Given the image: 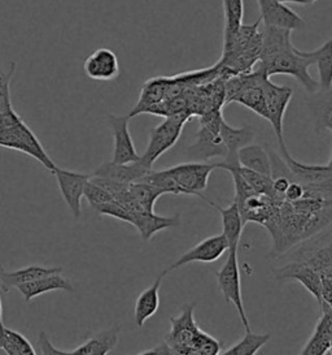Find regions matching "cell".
<instances>
[{"instance_id": "obj_1", "label": "cell", "mask_w": 332, "mask_h": 355, "mask_svg": "<svg viewBox=\"0 0 332 355\" xmlns=\"http://www.w3.org/2000/svg\"><path fill=\"white\" fill-rule=\"evenodd\" d=\"M262 50L259 63L270 78L277 74L293 77L305 89L308 94L320 90L318 81L311 77L309 68L314 64V58L309 51H301L292 44L288 29L262 25Z\"/></svg>"}, {"instance_id": "obj_2", "label": "cell", "mask_w": 332, "mask_h": 355, "mask_svg": "<svg viewBox=\"0 0 332 355\" xmlns=\"http://www.w3.org/2000/svg\"><path fill=\"white\" fill-rule=\"evenodd\" d=\"M259 25V19L250 25L243 24L238 32L228 38H223L222 56L216 64L221 76L228 78L253 71L259 63L262 50V33Z\"/></svg>"}, {"instance_id": "obj_3", "label": "cell", "mask_w": 332, "mask_h": 355, "mask_svg": "<svg viewBox=\"0 0 332 355\" xmlns=\"http://www.w3.org/2000/svg\"><path fill=\"white\" fill-rule=\"evenodd\" d=\"M0 147L20 151L22 154L34 157L52 173L57 168L44 147L42 146L38 137L34 135V132L13 110V107L0 114Z\"/></svg>"}, {"instance_id": "obj_4", "label": "cell", "mask_w": 332, "mask_h": 355, "mask_svg": "<svg viewBox=\"0 0 332 355\" xmlns=\"http://www.w3.org/2000/svg\"><path fill=\"white\" fill-rule=\"evenodd\" d=\"M190 119L191 116L187 112L165 116V120L151 130L148 146L145 148V154L139 159L145 167H154L158 157L164 155L172 147L176 146L178 139L182 136L185 124Z\"/></svg>"}, {"instance_id": "obj_5", "label": "cell", "mask_w": 332, "mask_h": 355, "mask_svg": "<svg viewBox=\"0 0 332 355\" xmlns=\"http://www.w3.org/2000/svg\"><path fill=\"white\" fill-rule=\"evenodd\" d=\"M223 120L222 110H213L200 116V129L191 147V153L203 162H207L210 157H226L228 150L221 135V124Z\"/></svg>"}, {"instance_id": "obj_6", "label": "cell", "mask_w": 332, "mask_h": 355, "mask_svg": "<svg viewBox=\"0 0 332 355\" xmlns=\"http://www.w3.org/2000/svg\"><path fill=\"white\" fill-rule=\"evenodd\" d=\"M121 334V325H114L109 329L98 332L86 340L82 345L72 350H62L51 344L47 334L41 332L38 336L37 354L43 355H107L109 354L118 344Z\"/></svg>"}, {"instance_id": "obj_7", "label": "cell", "mask_w": 332, "mask_h": 355, "mask_svg": "<svg viewBox=\"0 0 332 355\" xmlns=\"http://www.w3.org/2000/svg\"><path fill=\"white\" fill-rule=\"evenodd\" d=\"M228 259L222 268L216 272L219 291L222 293L226 302L232 303L238 311L239 318L246 331H250L248 316L244 309L243 293H241V279L239 268L238 249H230L228 251Z\"/></svg>"}, {"instance_id": "obj_8", "label": "cell", "mask_w": 332, "mask_h": 355, "mask_svg": "<svg viewBox=\"0 0 332 355\" xmlns=\"http://www.w3.org/2000/svg\"><path fill=\"white\" fill-rule=\"evenodd\" d=\"M217 168L218 163L187 162L169 168L166 172L176 181L182 196H195L207 202L208 199L203 193L207 190L210 173Z\"/></svg>"}, {"instance_id": "obj_9", "label": "cell", "mask_w": 332, "mask_h": 355, "mask_svg": "<svg viewBox=\"0 0 332 355\" xmlns=\"http://www.w3.org/2000/svg\"><path fill=\"white\" fill-rule=\"evenodd\" d=\"M265 103H266V121H269L273 128L280 151H286L287 146L284 142V115L288 108L293 92L288 86H279L273 84L270 77L264 81Z\"/></svg>"}, {"instance_id": "obj_10", "label": "cell", "mask_w": 332, "mask_h": 355, "mask_svg": "<svg viewBox=\"0 0 332 355\" xmlns=\"http://www.w3.org/2000/svg\"><path fill=\"white\" fill-rule=\"evenodd\" d=\"M194 313V303L185 304L178 316L170 318V332L165 341L173 350V354L191 355V344L199 331Z\"/></svg>"}, {"instance_id": "obj_11", "label": "cell", "mask_w": 332, "mask_h": 355, "mask_svg": "<svg viewBox=\"0 0 332 355\" xmlns=\"http://www.w3.org/2000/svg\"><path fill=\"white\" fill-rule=\"evenodd\" d=\"M53 175L68 209H71L73 216L78 219L82 214L81 202L84 194V187L91 176L60 167L56 168Z\"/></svg>"}, {"instance_id": "obj_12", "label": "cell", "mask_w": 332, "mask_h": 355, "mask_svg": "<svg viewBox=\"0 0 332 355\" xmlns=\"http://www.w3.org/2000/svg\"><path fill=\"white\" fill-rule=\"evenodd\" d=\"M228 246L226 237L221 233L216 236H210L205 240L200 241L194 248L186 251L182 257H179L169 268H166L167 273L170 271H176V268H181L190 263H213L218 261L225 252H228Z\"/></svg>"}, {"instance_id": "obj_13", "label": "cell", "mask_w": 332, "mask_h": 355, "mask_svg": "<svg viewBox=\"0 0 332 355\" xmlns=\"http://www.w3.org/2000/svg\"><path fill=\"white\" fill-rule=\"evenodd\" d=\"M259 7L261 25L277 26L282 29L302 31L306 28V22L290 10V7L279 0H257Z\"/></svg>"}, {"instance_id": "obj_14", "label": "cell", "mask_w": 332, "mask_h": 355, "mask_svg": "<svg viewBox=\"0 0 332 355\" xmlns=\"http://www.w3.org/2000/svg\"><path fill=\"white\" fill-rule=\"evenodd\" d=\"M273 275L277 280H296L311 293V295L317 300L321 307L322 304V286L321 277L318 272L311 268L309 264L304 261L290 259V261L277 267L273 270Z\"/></svg>"}, {"instance_id": "obj_15", "label": "cell", "mask_w": 332, "mask_h": 355, "mask_svg": "<svg viewBox=\"0 0 332 355\" xmlns=\"http://www.w3.org/2000/svg\"><path fill=\"white\" fill-rule=\"evenodd\" d=\"M108 125L113 135V159L117 164H129L140 159L129 129V116H108Z\"/></svg>"}, {"instance_id": "obj_16", "label": "cell", "mask_w": 332, "mask_h": 355, "mask_svg": "<svg viewBox=\"0 0 332 355\" xmlns=\"http://www.w3.org/2000/svg\"><path fill=\"white\" fill-rule=\"evenodd\" d=\"M83 72L93 81H113L120 76V62L109 49H98L83 63Z\"/></svg>"}, {"instance_id": "obj_17", "label": "cell", "mask_w": 332, "mask_h": 355, "mask_svg": "<svg viewBox=\"0 0 332 355\" xmlns=\"http://www.w3.org/2000/svg\"><path fill=\"white\" fill-rule=\"evenodd\" d=\"M320 310V320L317 322L311 338L301 349V355H324L332 347V309L323 303Z\"/></svg>"}, {"instance_id": "obj_18", "label": "cell", "mask_w": 332, "mask_h": 355, "mask_svg": "<svg viewBox=\"0 0 332 355\" xmlns=\"http://www.w3.org/2000/svg\"><path fill=\"white\" fill-rule=\"evenodd\" d=\"M207 202L212 207L217 209L219 215H221V219H222V234L226 237L230 249H238L246 224L243 221V216H241V212H240V209H239L237 199H234L230 203V206L225 207V209L218 206L214 202H210V200H207Z\"/></svg>"}, {"instance_id": "obj_19", "label": "cell", "mask_w": 332, "mask_h": 355, "mask_svg": "<svg viewBox=\"0 0 332 355\" xmlns=\"http://www.w3.org/2000/svg\"><path fill=\"white\" fill-rule=\"evenodd\" d=\"M167 271H163L151 286L140 293L135 301L134 318L138 328H142L148 319H151L160 307V289Z\"/></svg>"}, {"instance_id": "obj_20", "label": "cell", "mask_w": 332, "mask_h": 355, "mask_svg": "<svg viewBox=\"0 0 332 355\" xmlns=\"http://www.w3.org/2000/svg\"><path fill=\"white\" fill-rule=\"evenodd\" d=\"M19 292L22 294L26 302H30L31 300L39 297L44 293L57 292V291H64V292H74L72 282L68 279L62 277V273H53L44 276L41 279L33 280V282L21 284L16 288Z\"/></svg>"}, {"instance_id": "obj_21", "label": "cell", "mask_w": 332, "mask_h": 355, "mask_svg": "<svg viewBox=\"0 0 332 355\" xmlns=\"http://www.w3.org/2000/svg\"><path fill=\"white\" fill-rule=\"evenodd\" d=\"M151 169L152 168L145 167L140 160L129 163V164H117L113 162H109V163L102 164L91 176L111 178L124 184H133V182L140 181Z\"/></svg>"}, {"instance_id": "obj_22", "label": "cell", "mask_w": 332, "mask_h": 355, "mask_svg": "<svg viewBox=\"0 0 332 355\" xmlns=\"http://www.w3.org/2000/svg\"><path fill=\"white\" fill-rule=\"evenodd\" d=\"M169 83H170V77H155V78L148 80L140 90L138 103L131 110V112L127 115L129 119L145 114L147 110H149L151 107L164 102Z\"/></svg>"}, {"instance_id": "obj_23", "label": "cell", "mask_w": 332, "mask_h": 355, "mask_svg": "<svg viewBox=\"0 0 332 355\" xmlns=\"http://www.w3.org/2000/svg\"><path fill=\"white\" fill-rule=\"evenodd\" d=\"M133 224L145 241H149L156 233L161 230L174 228L181 224L179 215L174 216H160L155 212H139L131 214Z\"/></svg>"}, {"instance_id": "obj_24", "label": "cell", "mask_w": 332, "mask_h": 355, "mask_svg": "<svg viewBox=\"0 0 332 355\" xmlns=\"http://www.w3.org/2000/svg\"><path fill=\"white\" fill-rule=\"evenodd\" d=\"M62 267H44V266H29L16 271H4L0 268V284L4 292L12 288H17L21 284L33 282L53 273H62Z\"/></svg>"}, {"instance_id": "obj_25", "label": "cell", "mask_w": 332, "mask_h": 355, "mask_svg": "<svg viewBox=\"0 0 332 355\" xmlns=\"http://www.w3.org/2000/svg\"><path fill=\"white\" fill-rule=\"evenodd\" d=\"M238 163L241 167L248 168L250 171L271 178L273 168L270 154L266 151V148L261 145L248 144L239 148Z\"/></svg>"}, {"instance_id": "obj_26", "label": "cell", "mask_w": 332, "mask_h": 355, "mask_svg": "<svg viewBox=\"0 0 332 355\" xmlns=\"http://www.w3.org/2000/svg\"><path fill=\"white\" fill-rule=\"evenodd\" d=\"M308 105L317 129L330 130L332 133V89L318 90L311 94Z\"/></svg>"}, {"instance_id": "obj_27", "label": "cell", "mask_w": 332, "mask_h": 355, "mask_svg": "<svg viewBox=\"0 0 332 355\" xmlns=\"http://www.w3.org/2000/svg\"><path fill=\"white\" fill-rule=\"evenodd\" d=\"M318 71L320 90L332 89V41L329 40L317 50L309 51Z\"/></svg>"}, {"instance_id": "obj_28", "label": "cell", "mask_w": 332, "mask_h": 355, "mask_svg": "<svg viewBox=\"0 0 332 355\" xmlns=\"http://www.w3.org/2000/svg\"><path fill=\"white\" fill-rule=\"evenodd\" d=\"M0 350L10 355H37V350L24 334L7 327L0 329Z\"/></svg>"}, {"instance_id": "obj_29", "label": "cell", "mask_w": 332, "mask_h": 355, "mask_svg": "<svg viewBox=\"0 0 332 355\" xmlns=\"http://www.w3.org/2000/svg\"><path fill=\"white\" fill-rule=\"evenodd\" d=\"M271 338L270 334H255L252 331H246V334L237 341L235 344L231 345L228 349L222 350V355H255L259 353V350L269 343Z\"/></svg>"}, {"instance_id": "obj_30", "label": "cell", "mask_w": 332, "mask_h": 355, "mask_svg": "<svg viewBox=\"0 0 332 355\" xmlns=\"http://www.w3.org/2000/svg\"><path fill=\"white\" fill-rule=\"evenodd\" d=\"M223 7V38L238 32L244 20V0H222Z\"/></svg>"}, {"instance_id": "obj_31", "label": "cell", "mask_w": 332, "mask_h": 355, "mask_svg": "<svg viewBox=\"0 0 332 355\" xmlns=\"http://www.w3.org/2000/svg\"><path fill=\"white\" fill-rule=\"evenodd\" d=\"M129 189H130L133 198L147 212H155L156 200L165 194L161 189L156 188L154 185H151L148 182H143V181L130 184Z\"/></svg>"}, {"instance_id": "obj_32", "label": "cell", "mask_w": 332, "mask_h": 355, "mask_svg": "<svg viewBox=\"0 0 332 355\" xmlns=\"http://www.w3.org/2000/svg\"><path fill=\"white\" fill-rule=\"evenodd\" d=\"M222 352V345L213 336L199 328L192 344L191 355H218Z\"/></svg>"}, {"instance_id": "obj_33", "label": "cell", "mask_w": 332, "mask_h": 355, "mask_svg": "<svg viewBox=\"0 0 332 355\" xmlns=\"http://www.w3.org/2000/svg\"><path fill=\"white\" fill-rule=\"evenodd\" d=\"M93 209L98 214L104 215V216H111V218H114V219L121 220V221H124V223L133 224V215H131V212L126 209L124 206H122L121 203L114 200V199L113 200L102 203V205L93 206Z\"/></svg>"}, {"instance_id": "obj_34", "label": "cell", "mask_w": 332, "mask_h": 355, "mask_svg": "<svg viewBox=\"0 0 332 355\" xmlns=\"http://www.w3.org/2000/svg\"><path fill=\"white\" fill-rule=\"evenodd\" d=\"M83 197L87 199V202H89V205L91 207L98 206V205H102V203H105V202H109V200H113V197L107 190H104L102 187H99L98 184H95L93 181H91V178L89 180V182L84 187Z\"/></svg>"}, {"instance_id": "obj_35", "label": "cell", "mask_w": 332, "mask_h": 355, "mask_svg": "<svg viewBox=\"0 0 332 355\" xmlns=\"http://www.w3.org/2000/svg\"><path fill=\"white\" fill-rule=\"evenodd\" d=\"M16 72V62L10 64L8 73L3 74L0 80V114L12 108V99H10V81Z\"/></svg>"}, {"instance_id": "obj_36", "label": "cell", "mask_w": 332, "mask_h": 355, "mask_svg": "<svg viewBox=\"0 0 332 355\" xmlns=\"http://www.w3.org/2000/svg\"><path fill=\"white\" fill-rule=\"evenodd\" d=\"M139 355H145V354H173V350L170 349V346L167 345L166 341L164 343H161V344L156 345L155 347H151V349H148V350H145V352H140V353H138Z\"/></svg>"}, {"instance_id": "obj_37", "label": "cell", "mask_w": 332, "mask_h": 355, "mask_svg": "<svg viewBox=\"0 0 332 355\" xmlns=\"http://www.w3.org/2000/svg\"><path fill=\"white\" fill-rule=\"evenodd\" d=\"M279 1L284 3V4H296V6L308 7V6L314 4V3H315V1H318V0H279Z\"/></svg>"}, {"instance_id": "obj_38", "label": "cell", "mask_w": 332, "mask_h": 355, "mask_svg": "<svg viewBox=\"0 0 332 355\" xmlns=\"http://www.w3.org/2000/svg\"><path fill=\"white\" fill-rule=\"evenodd\" d=\"M4 327L3 324V306H1V298H0V329Z\"/></svg>"}, {"instance_id": "obj_39", "label": "cell", "mask_w": 332, "mask_h": 355, "mask_svg": "<svg viewBox=\"0 0 332 355\" xmlns=\"http://www.w3.org/2000/svg\"><path fill=\"white\" fill-rule=\"evenodd\" d=\"M3 78V73H1V71H0V80Z\"/></svg>"}, {"instance_id": "obj_40", "label": "cell", "mask_w": 332, "mask_h": 355, "mask_svg": "<svg viewBox=\"0 0 332 355\" xmlns=\"http://www.w3.org/2000/svg\"><path fill=\"white\" fill-rule=\"evenodd\" d=\"M330 40H331V41H332V37H331V38H330Z\"/></svg>"}]
</instances>
